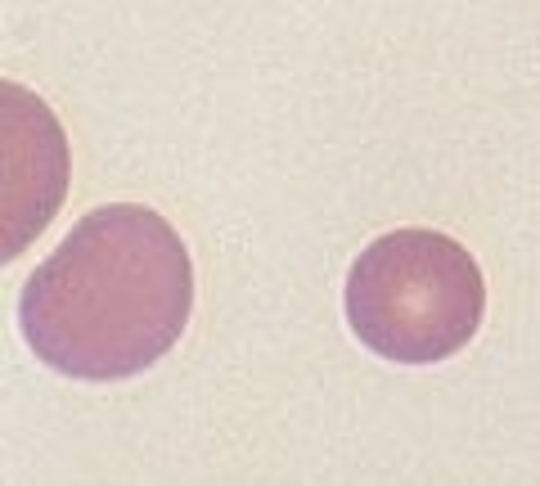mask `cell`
<instances>
[{
  "instance_id": "1",
  "label": "cell",
  "mask_w": 540,
  "mask_h": 486,
  "mask_svg": "<svg viewBox=\"0 0 540 486\" xmlns=\"http://www.w3.org/2000/svg\"><path fill=\"white\" fill-rule=\"evenodd\" d=\"M189 311V248L167 216L135 203L81 216L18 297V324L36 360L81 383H117L158 365L185 333Z\"/></svg>"
},
{
  "instance_id": "2",
  "label": "cell",
  "mask_w": 540,
  "mask_h": 486,
  "mask_svg": "<svg viewBox=\"0 0 540 486\" xmlns=\"http://www.w3.org/2000/svg\"><path fill=\"white\" fill-rule=\"evenodd\" d=\"M486 284L473 252L437 230H392L347 275V324L374 356L437 365L473 342Z\"/></svg>"
}]
</instances>
